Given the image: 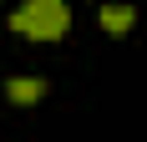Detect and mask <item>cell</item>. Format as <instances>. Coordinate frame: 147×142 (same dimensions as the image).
<instances>
[{"label":"cell","mask_w":147,"mask_h":142,"mask_svg":"<svg viewBox=\"0 0 147 142\" xmlns=\"http://www.w3.org/2000/svg\"><path fill=\"white\" fill-rule=\"evenodd\" d=\"M10 30L26 41H66L71 36V5L66 0H26L10 15Z\"/></svg>","instance_id":"cell-1"},{"label":"cell","mask_w":147,"mask_h":142,"mask_svg":"<svg viewBox=\"0 0 147 142\" xmlns=\"http://www.w3.org/2000/svg\"><path fill=\"white\" fill-rule=\"evenodd\" d=\"M5 97H10L15 107H36V101L46 97V81L41 76H10V81H5Z\"/></svg>","instance_id":"cell-3"},{"label":"cell","mask_w":147,"mask_h":142,"mask_svg":"<svg viewBox=\"0 0 147 142\" xmlns=\"http://www.w3.org/2000/svg\"><path fill=\"white\" fill-rule=\"evenodd\" d=\"M96 26L107 30V36H127V30L137 26V5H102V10H96Z\"/></svg>","instance_id":"cell-2"}]
</instances>
